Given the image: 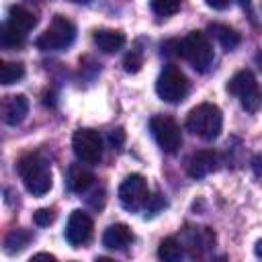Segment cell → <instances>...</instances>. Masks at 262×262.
I'll return each instance as SVG.
<instances>
[{
	"label": "cell",
	"mask_w": 262,
	"mask_h": 262,
	"mask_svg": "<svg viewBox=\"0 0 262 262\" xmlns=\"http://www.w3.org/2000/svg\"><path fill=\"white\" fill-rule=\"evenodd\" d=\"M221 125H223L221 111L217 104L211 102L196 104L186 117V129L205 141H213L221 133Z\"/></svg>",
	"instance_id": "cell-1"
},
{
	"label": "cell",
	"mask_w": 262,
	"mask_h": 262,
	"mask_svg": "<svg viewBox=\"0 0 262 262\" xmlns=\"http://www.w3.org/2000/svg\"><path fill=\"white\" fill-rule=\"evenodd\" d=\"M18 174L23 178L25 188L33 196H43L51 188V172L47 162L39 154H27L18 162Z\"/></svg>",
	"instance_id": "cell-2"
},
{
	"label": "cell",
	"mask_w": 262,
	"mask_h": 262,
	"mask_svg": "<svg viewBox=\"0 0 262 262\" xmlns=\"http://www.w3.org/2000/svg\"><path fill=\"white\" fill-rule=\"evenodd\" d=\"M180 55L196 70V72H207L213 66L215 51L213 45L203 31H190L182 43H180Z\"/></svg>",
	"instance_id": "cell-3"
},
{
	"label": "cell",
	"mask_w": 262,
	"mask_h": 262,
	"mask_svg": "<svg viewBox=\"0 0 262 262\" xmlns=\"http://www.w3.org/2000/svg\"><path fill=\"white\" fill-rule=\"evenodd\" d=\"M227 90L237 96L239 104L248 113H256L262 106V90L256 76L250 70H239L227 84Z\"/></svg>",
	"instance_id": "cell-4"
},
{
	"label": "cell",
	"mask_w": 262,
	"mask_h": 262,
	"mask_svg": "<svg viewBox=\"0 0 262 262\" xmlns=\"http://www.w3.org/2000/svg\"><path fill=\"white\" fill-rule=\"evenodd\" d=\"M76 39V27L72 20H68L66 16H53L51 25L37 37L35 45L43 51H61L66 47H70Z\"/></svg>",
	"instance_id": "cell-5"
},
{
	"label": "cell",
	"mask_w": 262,
	"mask_h": 262,
	"mask_svg": "<svg viewBox=\"0 0 262 262\" xmlns=\"http://www.w3.org/2000/svg\"><path fill=\"white\" fill-rule=\"evenodd\" d=\"M156 94L170 104H178L188 94V80L176 66H166L156 80Z\"/></svg>",
	"instance_id": "cell-6"
},
{
	"label": "cell",
	"mask_w": 262,
	"mask_h": 262,
	"mask_svg": "<svg viewBox=\"0 0 262 262\" xmlns=\"http://www.w3.org/2000/svg\"><path fill=\"white\" fill-rule=\"evenodd\" d=\"M149 131H151L156 143L160 145V149L166 151V154H174V151H178V147L182 145L180 127H178L176 121L170 119V117H164V115L151 117V121H149Z\"/></svg>",
	"instance_id": "cell-7"
},
{
	"label": "cell",
	"mask_w": 262,
	"mask_h": 262,
	"mask_svg": "<svg viewBox=\"0 0 262 262\" xmlns=\"http://www.w3.org/2000/svg\"><path fill=\"white\" fill-rule=\"evenodd\" d=\"M72 147L82 164L94 166L102 160V139L92 129H78L72 137Z\"/></svg>",
	"instance_id": "cell-8"
},
{
	"label": "cell",
	"mask_w": 262,
	"mask_h": 262,
	"mask_svg": "<svg viewBox=\"0 0 262 262\" xmlns=\"http://www.w3.org/2000/svg\"><path fill=\"white\" fill-rule=\"evenodd\" d=\"M119 201L127 211H139L149 201L147 182L141 174L127 176L119 186Z\"/></svg>",
	"instance_id": "cell-9"
},
{
	"label": "cell",
	"mask_w": 262,
	"mask_h": 262,
	"mask_svg": "<svg viewBox=\"0 0 262 262\" xmlns=\"http://www.w3.org/2000/svg\"><path fill=\"white\" fill-rule=\"evenodd\" d=\"M92 235V219L88 213L76 209L72 211L70 219H68V225H66V239L70 246L74 248H80L84 246Z\"/></svg>",
	"instance_id": "cell-10"
},
{
	"label": "cell",
	"mask_w": 262,
	"mask_h": 262,
	"mask_svg": "<svg viewBox=\"0 0 262 262\" xmlns=\"http://www.w3.org/2000/svg\"><path fill=\"white\" fill-rule=\"evenodd\" d=\"M219 166V158L213 149H201L194 151L188 160H186V172L192 178H205L207 174L215 172Z\"/></svg>",
	"instance_id": "cell-11"
},
{
	"label": "cell",
	"mask_w": 262,
	"mask_h": 262,
	"mask_svg": "<svg viewBox=\"0 0 262 262\" xmlns=\"http://www.w3.org/2000/svg\"><path fill=\"white\" fill-rule=\"evenodd\" d=\"M29 113V98L25 94L6 96L2 102V119L6 125H18L25 121Z\"/></svg>",
	"instance_id": "cell-12"
},
{
	"label": "cell",
	"mask_w": 262,
	"mask_h": 262,
	"mask_svg": "<svg viewBox=\"0 0 262 262\" xmlns=\"http://www.w3.org/2000/svg\"><path fill=\"white\" fill-rule=\"evenodd\" d=\"M133 239V233L129 229V225L125 223H115L111 225L104 235H102V246L108 250H125Z\"/></svg>",
	"instance_id": "cell-13"
},
{
	"label": "cell",
	"mask_w": 262,
	"mask_h": 262,
	"mask_svg": "<svg viewBox=\"0 0 262 262\" xmlns=\"http://www.w3.org/2000/svg\"><path fill=\"white\" fill-rule=\"evenodd\" d=\"M92 39H94L96 47L100 51H104V53H117L119 49H123V45L127 41L125 33L113 31V29H98V31H94Z\"/></svg>",
	"instance_id": "cell-14"
},
{
	"label": "cell",
	"mask_w": 262,
	"mask_h": 262,
	"mask_svg": "<svg viewBox=\"0 0 262 262\" xmlns=\"http://www.w3.org/2000/svg\"><path fill=\"white\" fill-rule=\"evenodd\" d=\"M209 33H211V35L217 39V43H219L223 49H227V51L235 49V47L242 43V37H239V33H237L235 29H231L229 25L211 23V25H209Z\"/></svg>",
	"instance_id": "cell-15"
},
{
	"label": "cell",
	"mask_w": 262,
	"mask_h": 262,
	"mask_svg": "<svg viewBox=\"0 0 262 262\" xmlns=\"http://www.w3.org/2000/svg\"><path fill=\"white\" fill-rule=\"evenodd\" d=\"M94 182L92 172H88L86 168H82L80 164H74L68 172V186L72 192H84L88 190V186Z\"/></svg>",
	"instance_id": "cell-16"
},
{
	"label": "cell",
	"mask_w": 262,
	"mask_h": 262,
	"mask_svg": "<svg viewBox=\"0 0 262 262\" xmlns=\"http://www.w3.org/2000/svg\"><path fill=\"white\" fill-rule=\"evenodd\" d=\"M8 23L14 25V27H18L20 31L29 33L37 25V16L31 10H27L25 6H10V10H8Z\"/></svg>",
	"instance_id": "cell-17"
},
{
	"label": "cell",
	"mask_w": 262,
	"mask_h": 262,
	"mask_svg": "<svg viewBox=\"0 0 262 262\" xmlns=\"http://www.w3.org/2000/svg\"><path fill=\"white\" fill-rule=\"evenodd\" d=\"M27 39V33L20 31L18 27L10 25L8 20L2 25V31H0V45L6 47V49H14V47H20Z\"/></svg>",
	"instance_id": "cell-18"
},
{
	"label": "cell",
	"mask_w": 262,
	"mask_h": 262,
	"mask_svg": "<svg viewBox=\"0 0 262 262\" xmlns=\"http://www.w3.org/2000/svg\"><path fill=\"white\" fill-rule=\"evenodd\" d=\"M158 256L164 262H178L184 256V248L176 237H166L158 246Z\"/></svg>",
	"instance_id": "cell-19"
},
{
	"label": "cell",
	"mask_w": 262,
	"mask_h": 262,
	"mask_svg": "<svg viewBox=\"0 0 262 262\" xmlns=\"http://www.w3.org/2000/svg\"><path fill=\"white\" fill-rule=\"evenodd\" d=\"M31 237H33V235H31L27 229H12V231L4 237V250H6V254H16V252L25 250L27 244L31 242Z\"/></svg>",
	"instance_id": "cell-20"
},
{
	"label": "cell",
	"mask_w": 262,
	"mask_h": 262,
	"mask_svg": "<svg viewBox=\"0 0 262 262\" xmlns=\"http://www.w3.org/2000/svg\"><path fill=\"white\" fill-rule=\"evenodd\" d=\"M23 76H25L23 63H16V61H2L0 63V84H4V86L14 84Z\"/></svg>",
	"instance_id": "cell-21"
},
{
	"label": "cell",
	"mask_w": 262,
	"mask_h": 262,
	"mask_svg": "<svg viewBox=\"0 0 262 262\" xmlns=\"http://www.w3.org/2000/svg\"><path fill=\"white\" fill-rule=\"evenodd\" d=\"M180 2H182V0H149L151 10H154L158 16H164V18L176 14L178 8H180Z\"/></svg>",
	"instance_id": "cell-22"
},
{
	"label": "cell",
	"mask_w": 262,
	"mask_h": 262,
	"mask_svg": "<svg viewBox=\"0 0 262 262\" xmlns=\"http://www.w3.org/2000/svg\"><path fill=\"white\" fill-rule=\"evenodd\" d=\"M123 66H125V72H129V74L139 72L141 66H143V55H141V51H139V49H131V51L125 55Z\"/></svg>",
	"instance_id": "cell-23"
},
{
	"label": "cell",
	"mask_w": 262,
	"mask_h": 262,
	"mask_svg": "<svg viewBox=\"0 0 262 262\" xmlns=\"http://www.w3.org/2000/svg\"><path fill=\"white\" fill-rule=\"evenodd\" d=\"M33 219H35V223H37L39 227H45V225L53 223L55 215H53V211H51V209H39V211H35Z\"/></svg>",
	"instance_id": "cell-24"
},
{
	"label": "cell",
	"mask_w": 262,
	"mask_h": 262,
	"mask_svg": "<svg viewBox=\"0 0 262 262\" xmlns=\"http://www.w3.org/2000/svg\"><path fill=\"white\" fill-rule=\"evenodd\" d=\"M123 141H125V133H123V129H113V131L108 133V143H111V147L121 149Z\"/></svg>",
	"instance_id": "cell-25"
},
{
	"label": "cell",
	"mask_w": 262,
	"mask_h": 262,
	"mask_svg": "<svg viewBox=\"0 0 262 262\" xmlns=\"http://www.w3.org/2000/svg\"><path fill=\"white\" fill-rule=\"evenodd\" d=\"M205 2H207V6H211L215 10H225L229 6V0H205Z\"/></svg>",
	"instance_id": "cell-26"
},
{
	"label": "cell",
	"mask_w": 262,
	"mask_h": 262,
	"mask_svg": "<svg viewBox=\"0 0 262 262\" xmlns=\"http://www.w3.org/2000/svg\"><path fill=\"white\" fill-rule=\"evenodd\" d=\"M31 260H49V262H53L55 256H51V254H35Z\"/></svg>",
	"instance_id": "cell-27"
},
{
	"label": "cell",
	"mask_w": 262,
	"mask_h": 262,
	"mask_svg": "<svg viewBox=\"0 0 262 262\" xmlns=\"http://www.w3.org/2000/svg\"><path fill=\"white\" fill-rule=\"evenodd\" d=\"M254 254H256L258 258H262V239L256 242V246H254Z\"/></svg>",
	"instance_id": "cell-28"
},
{
	"label": "cell",
	"mask_w": 262,
	"mask_h": 262,
	"mask_svg": "<svg viewBox=\"0 0 262 262\" xmlns=\"http://www.w3.org/2000/svg\"><path fill=\"white\" fill-rule=\"evenodd\" d=\"M256 61H258V63H260V68H262V51L256 55Z\"/></svg>",
	"instance_id": "cell-29"
},
{
	"label": "cell",
	"mask_w": 262,
	"mask_h": 262,
	"mask_svg": "<svg viewBox=\"0 0 262 262\" xmlns=\"http://www.w3.org/2000/svg\"><path fill=\"white\" fill-rule=\"evenodd\" d=\"M70 2H78V4H84V2H90V0H70Z\"/></svg>",
	"instance_id": "cell-30"
}]
</instances>
